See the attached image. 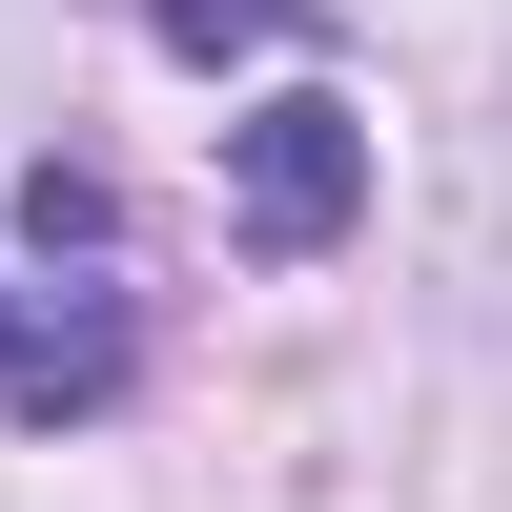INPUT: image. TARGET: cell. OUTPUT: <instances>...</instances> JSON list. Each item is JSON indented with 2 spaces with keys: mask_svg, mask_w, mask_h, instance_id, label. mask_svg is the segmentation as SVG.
<instances>
[{
  "mask_svg": "<svg viewBox=\"0 0 512 512\" xmlns=\"http://www.w3.org/2000/svg\"><path fill=\"white\" fill-rule=\"evenodd\" d=\"M349 205H369V123L328 103V82H287V103L226 123V246L308 267V246H349Z\"/></svg>",
  "mask_w": 512,
  "mask_h": 512,
  "instance_id": "1",
  "label": "cell"
},
{
  "mask_svg": "<svg viewBox=\"0 0 512 512\" xmlns=\"http://www.w3.org/2000/svg\"><path fill=\"white\" fill-rule=\"evenodd\" d=\"M123 369H144L123 287H21V267H0V410H21V431H82V410H123Z\"/></svg>",
  "mask_w": 512,
  "mask_h": 512,
  "instance_id": "2",
  "label": "cell"
},
{
  "mask_svg": "<svg viewBox=\"0 0 512 512\" xmlns=\"http://www.w3.org/2000/svg\"><path fill=\"white\" fill-rule=\"evenodd\" d=\"M164 41H185V62H226V41H308V0H164Z\"/></svg>",
  "mask_w": 512,
  "mask_h": 512,
  "instance_id": "3",
  "label": "cell"
}]
</instances>
